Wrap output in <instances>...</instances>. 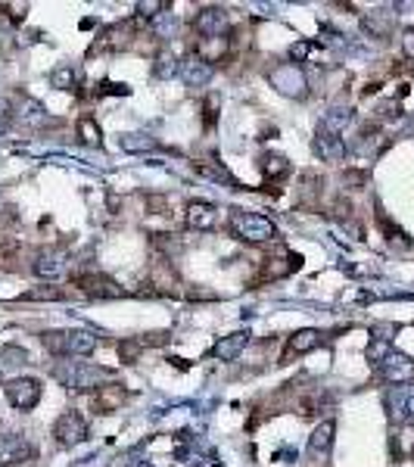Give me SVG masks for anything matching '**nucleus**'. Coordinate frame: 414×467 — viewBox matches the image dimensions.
Wrapping results in <instances>:
<instances>
[{"instance_id": "obj_1", "label": "nucleus", "mask_w": 414, "mask_h": 467, "mask_svg": "<svg viewBox=\"0 0 414 467\" xmlns=\"http://www.w3.org/2000/svg\"><path fill=\"white\" fill-rule=\"evenodd\" d=\"M231 234L243 243H271L278 240V225L265 215H256V212H231V221H228Z\"/></svg>"}, {"instance_id": "obj_2", "label": "nucleus", "mask_w": 414, "mask_h": 467, "mask_svg": "<svg viewBox=\"0 0 414 467\" xmlns=\"http://www.w3.org/2000/svg\"><path fill=\"white\" fill-rule=\"evenodd\" d=\"M53 377L60 380L65 390L84 393V390H97L100 377H106V371L91 368V364H78V362H63V364L53 368Z\"/></svg>"}, {"instance_id": "obj_3", "label": "nucleus", "mask_w": 414, "mask_h": 467, "mask_svg": "<svg viewBox=\"0 0 414 467\" xmlns=\"http://www.w3.org/2000/svg\"><path fill=\"white\" fill-rule=\"evenodd\" d=\"M268 81H271V88L283 93V97H309V78H305V72L296 66V63H280V66H274L268 72Z\"/></svg>"}, {"instance_id": "obj_4", "label": "nucleus", "mask_w": 414, "mask_h": 467, "mask_svg": "<svg viewBox=\"0 0 414 467\" xmlns=\"http://www.w3.org/2000/svg\"><path fill=\"white\" fill-rule=\"evenodd\" d=\"M72 284L91 299H122L125 296V290H122L109 275H100V271H78V275L72 277Z\"/></svg>"}, {"instance_id": "obj_5", "label": "nucleus", "mask_w": 414, "mask_h": 467, "mask_svg": "<svg viewBox=\"0 0 414 467\" xmlns=\"http://www.w3.org/2000/svg\"><path fill=\"white\" fill-rule=\"evenodd\" d=\"M383 405H387V414L392 423L414 421V383H399L392 390H387Z\"/></svg>"}, {"instance_id": "obj_6", "label": "nucleus", "mask_w": 414, "mask_h": 467, "mask_svg": "<svg viewBox=\"0 0 414 467\" xmlns=\"http://www.w3.org/2000/svg\"><path fill=\"white\" fill-rule=\"evenodd\" d=\"M4 393H6V402H10L16 412H32V408H38V402H41V383L34 377L10 380V383L4 386Z\"/></svg>"}, {"instance_id": "obj_7", "label": "nucleus", "mask_w": 414, "mask_h": 467, "mask_svg": "<svg viewBox=\"0 0 414 467\" xmlns=\"http://www.w3.org/2000/svg\"><path fill=\"white\" fill-rule=\"evenodd\" d=\"M193 28H196V34H202V41L224 38L228 28H231L228 10H221V6H202V10H196V16H193Z\"/></svg>"}, {"instance_id": "obj_8", "label": "nucleus", "mask_w": 414, "mask_h": 467, "mask_svg": "<svg viewBox=\"0 0 414 467\" xmlns=\"http://www.w3.org/2000/svg\"><path fill=\"white\" fill-rule=\"evenodd\" d=\"M53 436H56V442H60V445H65V449L82 445L87 440V421L78 412H65L53 423Z\"/></svg>"}, {"instance_id": "obj_9", "label": "nucleus", "mask_w": 414, "mask_h": 467, "mask_svg": "<svg viewBox=\"0 0 414 467\" xmlns=\"http://www.w3.org/2000/svg\"><path fill=\"white\" fill-rule=\"evenodd\" d=\"M34 458V445L25 436H0V467H19Z\"/></svg>"}, {"instance_id": "obj_10", "label": "nucleus", "mask_w": 414, "mask_h": 467, "mask_svg": "<svg viewBox=\"0 0 414 467\" xmlns=\"http://www.w3.org/2000/svg\"><path fill=\"white\" fill-rule=\"evenodd\" d=\"M311 150H315V156L321 162H343L346 159V140L339 138V134L327 131L324 125H318L315 140H311Z\"/></svg>"}, {"instance_id": "obj_11", "label": "nucleus", "mask_w": 414, "mask_h": 467, "mask_svg": "<svg viewBox=\"0 0 414 467\" xmlns=\"http://www.w3.org/2000/svg\"><path fill=\"white\" fill-rule=\"evenodd\" d=\"M377 374H380L387 383H396V386L399 383H411V380H414V362H411L408 355H402V352L392 349L387 362L377 368Z\"/></svg>"}, {"instance_id": "obj_12", "label": "nucleus", "mask_w": 414, "mask_h": 467, "mask_svg": "<svg viewBox=\"0 0 414 467\" xmlns=\"http://www.w3.org/2000/svg\"><path fill=\"white\" fill-rule=\"evenodd\" d=\"M184 225L190 228V231H212L218 225V212L212 203H206V199H193V203H187L184 209Z\"/></svg>"}, {"instance_id": "obj_13", "label": "nucleus", "mask_w": 414, "mask_h": 467, "mask_svg": "<svg viewBox=\"0 0 414 467\" xmlns=\"http://www.w3.org/2000/svg\"><path fill=\"white\" fill-rule=\"evenodd\" d=\"M215 69L209 66L206 60H200V56H187V60H181V81L187 84V88H206L209 81H212Z\"/></svg>"}, {"instance_id": "obj_14", "label": "nucleus", "mask_w": 414, "mask_h": 467, "mask_svg": "<svg viewBox=\"0 0 414 467\" xmlns=\"http://www.w3.org/2000/svg\"><path fill=\"white\" fill-rule=\"evenodd\" d=\"M32 271L38 275L41 280H47V284H53V280L65 277V271H69V265H65V256L56 253V249H47V253H41L34 258Z\"/></svg>"}, {"instance_id": "obj_15", "label": "nucleus", "mask_w": 414, "mask_h": 467, "mask_svg": "<svg viewBox=\"0 0 414 467\" xmlns=\"http://www.w3.org/2000/svg\"><path fill=\"white\" fill-rule=\"evenodd\" d=\"M128 399V390L122 383H103L93 393V412L97 414H112L122 408V402Z\"/></svg>"}, {"instance_id": "obj_16", "label": "nucleus", "mask_w": 414, "mask_h": 467, "mask_svg": "<svg viewBox=\"0 0 414 467\" xmlns=\"http://www.w3.org/2000/svg\"><path fill=\"white\" fill-rule=\"evenodd\" d=\"M246 346H250V330H234V334L221 336L212 346V358H218V362H234Z\"/></svg>"}, {"instance_id": "obj_17", "label": "nucleus", "mask_w": 414, "mask_h": 467, "mask_svg": "<svg viewBox=\"0 0 414 467\" xmlns=\"http://www.w3.org/2000/svg\"><path fill=\"white\" fill-rule=\"evenodd\" d=\"M321 340H324L321 330H315V327H302V330H296V334L287 340L283 358H290V355H305V352H311V349L321 346Z\"/></svg>"}, {"instance_id": "obj_18", "label": "nucleus", "mask_w": 414, "mask_h": 467, "mask_svg": "<svg viewBox=\"0 0 414 467\" xmlns=\"http://www.w3.org/2000/svg\"><path fill=\"white\" fill-rule=\"evenodd\" d=\"M333 436H337V423L333 421H321L315 430H311V436H309V455H315V458H321L330 452V445H333Z\"/></svg>"}, {"instance_id": "obj_19", "label": "nucleus", "mask_w": 414, "mask_h": 467, "mask_svg": "<svg viewBox=\"0 0 414 467\" xmlns=\"http://www.w3.org/2000/svg\"><path fill=\"white\" fill-rule=\"evenodd\" d=\"M93 349H97V334H91V330H65V358L91 355Z\"/></svg>"}, {"instance_id": "obj_20", "label": "nucleus", "mask_w": 414, "mask_h": 467, "mask_svg": "<svg viewBox=\"0 0 414 467\" xmlns=\"http://www.w3.org/2000/svg\"><path fill=\"white\" fill-rule=\"evenodd\" d=\"M389 452H392V458H396V461H414V427L405 423L399 433H392Z\"/></svg>"}, {"instance_id": "obj_21", "label": "nucleus", "mask_w": 414, "mask_h": 467, "mask_svg": "<svg viewBox=\"0 0 414 467\" xmlns=\"http://www.w3.org/2000/svg\"><path fill=\"white\" fill-rule=\"evenodd\" d=\"M153 75H156L159 81H172L174 75H181V60H178V53H172V50H159V53H156V63H153Z\"/></svg>"}, {"instance_id": "obj_22", "label": "nucleus", "mask_w": 414, "mask_h": 467, "mask_svg": "<svg viewBox=\"0 0 414 467\" xmlns=\"http://www.w3.org/2000/svg\"><path fill=\"white\" fill-rule=\"evenodd\" d=\"M50 84H53L56 91H78V84H82V72H78L72 63H63V66H56L50 72Z\"/></svg>"}, {"instance_id": "obj_23", "label": "nucleus", "mask_w": 414, "mask_h": 467, "mask_svg": "<svg viewBox=\"0 0 414 467\" xmlns=\"http://www.w3.org/2000/svg\"><path fill=\"white\" fill-rule=\"evenodd\" d=\"M119 147L125 150V153H147V150H156L159 143L147 131H128V134L119 138Z\"/></svg>"}, {"instance_id": "obj_24", "label": "nucleus", "mask_w": 414, "mask_h": 467, "mask_svg": "<svg viewBox=\"0 0 414 467\" xmlns=\"http://www.w3.org/2000/svg\"><path fill=\"white\" fill-rule=\"evenodd\" d=\"M259 169H261V178H265V181H280V178L290 175V162L283 159V156H274V153L261 156Z\"/></svg>"}, {"instance_id": "obj_25", "label": "nucleus", "mask_w": 414, "mask_h": 467, "mask_svg": "<svg viewBox=\"0 0 414 467\" xmlns=\"http://www.w3.org/2000/svg\"><path fill=\"white\" fill-rule=\"evenodd\" d=\"M361 25H365V32L370 34V38H387L389 28H392V13L374 10V13H368V16L361 19Z\"/></svg>"}, {"instance_id": "obj_26", "label": "nucleus", "mask_w": 414, "mask_h": 467, "mask_svg": "<svg viewBox=\"0 0 414 467\" xmlns=\"http://www.w3.org/2000/svg\"><path fill=\"white\" fill-rule=\"evenodd\" d=\"M16 119H22V125H28V128H41V125H47V112H44V106H41V103H34V100H22Z\"/></svg>"}, {"instance_id": "obj_27", "label": "nucleus", "mask_w": 414, "mask_h": 467, "mask_svg": "<svg viewBox=\"0 0 414 467\" xmlns=\"http://www.w3.org/2000/svg\"><path fill=\"white\" fill-rule=\"evenodd\" d=\"M75 131H78V140L87 143V147H100V143H103V134H100V125H97V119H93V116L78 119Z\"/></svg>"}, {"instance_id": "obj_28", "label": "nucleus", "mask_w": 414, "mask_h": 467, "mask_svg": "<svg viewBox=\"0 0 414 467\" xmlns=\"http://www.w3.org/2000/svg\"><path fill=\"white\" fill-rule=\"evenodd\" d=\"M349 121H352V110H349V106H333V110L321 119V125L327 128V131H333V134H343Z\"/></svg>"}, {"instance_id": "obj_29", "label": "nucleus", "mask_w": 414, "mask_h": 467, "mask_svg": "<svg viewBox=\"0 0 414 467\" xmlns=\"http://www.w3.org/2000/svg\"><path fill=\"white\" fill-rule=\"evenodd\" d=\"M22 299H25V303H60V299H65V293L53 284H41V287H34V290L22 293Z\"/></svg>"}, {"instance_id": "obj_30", "label": "nucleus", "mask_w": 414, "mask_h": 467, "mask_svg": "<svg viewBox=\"0 0 414 467\" xmlns=\"http://www.w3.org/2000/svg\"><path fill=\"white\" fill-rule=\"evenodd\" d=\"M143 343H141V336H128V340H122L119 343V358H122V364H137L141 362V355H143Z\"/></svg>"}, {"instance_id": "obj_31", "label": "nucleus", "mask_w": 414, "mask_h": 467, "mask_svg": "<svg viewBox=\"0 0 414 467\" xmlns=\"http://www.w3.org/2000/svg\"><path fill=\"white\" fill-rule=\"evenodd\" d=\"M389 352H392V343L389 340H380V336H374V340L368 343V349H365V358L374 364V368H380V364L389 358Z\"/></svg>"}, {"instance_id": "obj_32", "label": "nucleus", "mask_w": 414, "mask_h": 467, "mask_svg": "<svg viewBox=\"0 0 414 467\" xmlns=\"http://www.w3.org/2000/svg\"><path fill=\"white\" fill-rule=\"evenodd\" d=\"M41 343H44V349H47L50 355L65 358V330H44Z\"/></svg>"}, {"instance_id": "obj_33", "label": "nucleus", "mask_w": 414, "mask_h": 467, "mask_svg": "<svg viewBox=\"0 0 414 467\" xmlns=\"http://www.w3.org/2000/svg\"><path fill=\"white\" fill-rule=\"evenodd\" d=\"M150 28H153V34H156V38H172V32H174V16H172V10L159 13V16L150 22Z\"/></svg>"}, {"instance_id": "obj_34", "label": "nucleus", "mask_w": 414, "mask_h": 467, "mask_svg": "<svg viewBox=\"0 0 414 467\" xmlns=\"http://www.w3.org/2000/svg\"><path fill=\"white\" fill-rule=\"evenodd\" d=\"M134 10H137V16H141V19H150V22H153L159 13L169 10V4H165V0H141Z\"/></svg>"}, {"instance_id": "obj_35", "label": "nucleus", "mask_w": 414, "mask_h": 467, "mask_svg": "<svg viewBox=\"0 0 414 467\" xmlns=\"http://www.w3.org/2000/svg\"><path fill=\"white\" fill-rule=\"evenodd\" d=\"M196 175L212 178V181H224V184H237V178L231 175L224 165H215V169H209V165H196Z\"/></svg>"}, {"instance_id": "obj_36", "label": "nucleus", "mask_w": 414, "mask_h": 467, "mask_svg": "<svg viewBox=\"0 0 414 467\" xmlns=\"http://www.w3.org/2000/svg\"><path fill=\"white\" fill-rule=\"evenodd\" d=\"M0 362H4V364H25L28 352L19 349V346H4V349H0Z\"/></svg>"}, {"instance_id": "obj_37", "label": "nucleus", "mask_w": 414, "mask_h": 467, "mask_svg": "<svg viewBox=\"0 0 414 467\" xmlns=\"http://www.w3.org/2000/svg\"><path fill=\"white\" fill-rule=\"evenodd\" d=\"M13 121H16V106H13L6 97H0V131H6Z\"/></svg>"}, {"instance_id": "obj_38", "label": "nucleus", "mask_w": 414, "mask_h": 467, "mask_svg": "<svg viewBox=\"0 0 414 467\" xmlns=\"http://www.w3.org/2000/svg\"><path fill=\"white\" fill-rule=\"evenodd\" d=\"M311 50H315V44H311V41H296V44L290 47V56H293V60H296V66H299V63L311 53Z\"/></svg>"}, {"instance_id": "obj_39", "label": "nucleus", "mask_w": 414, "mask_h": 467, "mask_svg": "<svg viewBox=\"0 0 414 467\" xmlns=\"http://www.w3.org/2000/svg\"><path fill=\"white\" fill-rule=\"evenodd\" d=\"M100 93H112V97H119V93H122V97H128V93H131V88H128V84H115V81H103V88H100V91H97V97H100Z\"/></svg>"}, {"instance_id": "obj_40", "label": "nucleus", "mask_w": 414, "mask_h": 467, "mask_svg": "<svg viewBox=\"0 0 414 467\" xmlns=\"http://www.w3.org/2000/svg\"><path fill=\"white\" fill-rule=\"evenodd\" d=\"M377 112H380L383 119H399V116H402V106H399L396 100H387V103H380V110H377Z\"/></svg>"}, {"instance_id": "obj_41", "label": "nucleus", "mask_w": 414, "mask_h": 467, "mask_svg": "<svg viewBox=\"0 0 414 467\" xmlns=\"http://www.w3.org/2000/svg\"><path fill=\"white\" fill-rule=\"evenodd\" d=\"M402 53H405V60H414V28H405L402 32Z\"/></svg>"}, {"instance_id": "obj_42", "label": "nucleus", "mask_w": 414, "mask_h": 467, "mask_svg": "<svg viewBox=\"0 0 414 467\" xmlns=\"http://www.w3.org/2000/svg\"><path fill=\"white\" fill-rule=\"evenodd\" d=\"M215 103H218V97L212 93V97L206 100V106H202V110H206V125H209V128L215 125Z\"/></svg>"}, {"instance_id": "obj_43", "label": "nucleus", "mask_w": 414, "mask_h": 467, "mask_svg": "<svg viewBox=\"0 0 414 467\" xmlns=\"http://www.w3.org/2000/svg\"><path fill=\"white\" fill-rule=\"evenodd\" d=\"M368 175L365 171H346V184H365Z\"/></svg>"}, {"instance_id": "obj_44", "label": "nucleus", "mask_w": 414, "mask_h": 467, "mask_svg": "<svg viewBox=\"0 0 414 467\" xmlns=\"http://www.w3.org/2000/svg\"><path fill=\"white\" fill-rule=\"evenodd\" d=\"M193 461H196V464H190V467H218L215 458H200V455H196Z\"/></svg>"}]
</instances>
